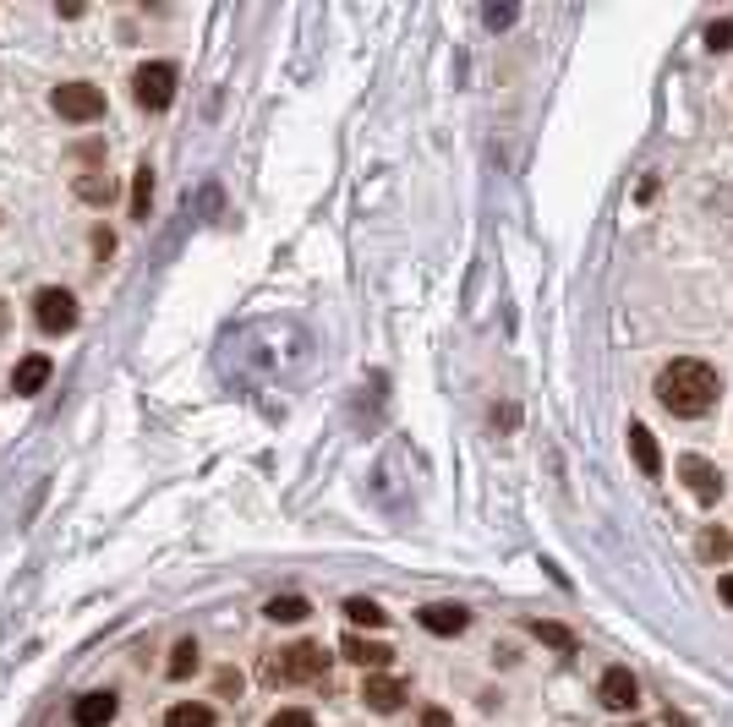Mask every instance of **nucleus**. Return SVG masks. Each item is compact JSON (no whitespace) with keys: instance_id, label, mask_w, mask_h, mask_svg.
I'll return each instance as SVG.
<instances>
[{"instance_id":"nucleus-4","label":"nucleus","mask_w":733,"mask_h":727,"mask_svg":"<svg viewBox=\"0 0 733 727\" xmlns=\"http://www.w3.org/2000/svg\"><path fill=\"white\" fill-rule=\"evenodd\" d=\"M132 93H137V104H143V110H165V104L176 99V66H170V61H148V66H137Z\"/></svg>"},{"instance_id":"nucleus-12","label":"nucleus","mask_w":733,"mask_h":727,"mask_svg":"<svg viewBox=\"0 0 733 727\" xmlns=\"http://www.w3.org/2000/svg\"><path fill=\"white\" fill-rule=\"evenodd\" d=\"M340 651L351 656L356 667H383V662L394 656L389 646H378V640H362V635H345V640H340Z\"/></svg>"},{"instance_id":"nucleus-19","label":"nucleus","mask_w":733,"mask_h":727,"mask_svg":"<svg viewBox=\"0 0 733 727\" xmlns=\"http://www.w3.org/2000/svg\"><path fill=\"white\" fill-rule=\"evenodd\" d=\"M531 635L548 640V646H558V651H575V635H569L564 624H531Z\"/></svg>"},{"instance_id":"nucleus-14","label":"nucleus","mask_w":733,"mask_h":727,"mask_svg":"<svg viewBox=\"0 0 733 727\" xmlns=\"http://www.w3.org/2000/svg\"><path fill=\"white\" fill-rule=\"evenodd\" d=\"M263 613H269L274 624H301V618H307L312 607H307V596H274V602L263 607Z\"/></svg>"},{"instance_id":"nucleus-8","label":"nucleus","mask_w":733,"mask_h":727,"mask_svg":"<svg viewBox=\"0 0 733 727\" xmlns=\"http://www.w3.org/2000/svg\"><path fill=\"white\" fill-rule=\"evenodd\" d=\"M416 618H422L427 635H460V629L471 624V613H465L460 602H433V607H422Z\"/></svg>"},{"instance_id":"nucleus-7","label":"nucleus","mask_w":733,"mask_h":727,"mask_svg":"<svg viewBox=\"0 0 733 727\" xmlns=\"http://www.w3.org/2000/svg\"><path fill=\"white\" fill-rule=\"evenodd\" d=\"M597 700L608 711H630L635 700H641V684H635L630 667H608V673H602V684H597Z\"/></svg>"},{"instance_id":"nucleus-6","label":"nucleus","mask_w":733,"mask_h":727,"mask_svg":"<svg viewBox=\"0 0 733 727\" xmlns=\"http://www.w3.org/2000/svg\"><path fill=\"white\" fill-rule=\"evenodd\" d=\"M679 476L690 482V492H695L701 503H717V498H723V471H717L712 460H701V454H684V460H679Z\"/></svg>"},{"instance_id":"nucleus-2","label":"nucleus","mask_w":733,"mask_h":727,"mask_svg":"<svg viewBox=\"0 0 733 727\" xmlns=\"http://www.w3.org/2000/svg\"><path fill=\"white\" fill-rule=\"evenodd\" d=\"M323 667H329V656L323 646H312V640H301V646L279 651L269 667H263V678L269 684H312V678H323Z\"/></svg>"},{"instance_id":"nucleus-13","label":"nucleus","mask_w":733,"mask_h":727,"mask_svg":"<svg viewBox=\"0 0 733 727\" xmlns=\"http://www.w3.org/2000/svg\"><path fill=\"white\" fill-rule=\"evenodd\" d=\"M630 454H635V465H641L646 476H657V471H662V454H657V438H651V432L641 427V421H635V427H630Z\"/></svg>"},{"instance_id":"nucleus-16","label":"nucleus","mask_w":733,"mask_h":727,"mask_svg":"<svg viewBox=\"0 0 733 727\" xmlns=\"http://www.w3.org/2000/svg\"><path fill=\"white\" fill-rule=\"evenodd\" d=\"M197 656H203V651H197V640H176V651H170V667H165V673H170V678L197 673Z\"/></svg>"},{"instance_id":"nucleus-20","label":"nucleus","mask_w":733,"mask_h":727,"mask_svg":"<svg viewBox=\"0 0 733 727\" xmlns=\"http://www.w3.org/2000/svg\"><path fill=\"white\" fill-rule=\"evenodd\" d=\"M269 727H318L312 722V711H301V706H285V711H274Z\"/></svg>"},{"instance_id":"nucleus-3","label":"nucleus","mask_w":733,"mask_h":727,"mask_svg":"<svg viewBox=\"0 0 733 727\" xmlns=\"http://www.w3.org/2000/svg\"><path fill=\"white\" fill-rule=\"evenodd\" d=\"M33 323L44 328V334H72L77 328V296L61 285H44L39 296H33Z\"/></svg>"},{"instance_id":"nucleus-9","label":"nucleus","mask_w":733,"mask_h":727,"mask_svg":"<svg viewBox=\"0 0 733 727\" xmlns=\"http://www.w3.org/2000/svg\"><path fill=\"white\" fill-rule=\"evenodd\" d=\"M362 700L378 711V717H389V711H400L405 684H400V678H367V684H362Z\"/></svg>"},{"instance_id":"nucleus-1","label":"nucleus","mask_w":733,"mask_h":727,"mask_svg":"<svg viewBox=\"0 0 733 727\" xmlns=\"http://www.w3.org/2000/svg\"><path fill=\"white\" fill-rule=\"evenodd\" d=\"M717 394H723V372L712 367V361H695V356H679L668 361V367L657 372V405L668 410V416H706V410L717 405Z\"/></svg>"},{"instance_id":"nucleus-22","label":"nucleus","mask_w":733,"mask_h":727,"mask_svg":"<svg viewBox=\"0 0 733 727\" xmlns=\"http://www.w3.org/2000/svg\"><path fill=\"white\" fill-rule=\"evenodd\" d=\"M728 547H733V542H728L723 531H706V536H701V558H723Z\"/></svg>"},{"instance_id":"nucleus-5","label":"nucleus","mask_w":733,"mask_h":727,"mask_svg":"<svg viewBox=\"0 0 733 727\" xmlns=\"http://www.w3.org/2000/svg\"><path fill=\"white\" fill-rule=\"evenodd\" d=\"M50 104H55L61 121H99L104 115V93L93 88V82H61Z\"/></svg>"},{"instance_id":"nucleus-17","label":"nucleus","mask_w":733,"mask_h":727,"mask_svg":"<svg viewBox=\"0 0 733 727\" xmlns=\"http://www.w3.org/2000/svg\"><path fill=\"white\" fill-rule=\"evenodd\" d=\"M148 203H154V170L143 164V170L132 175V219H143V214H148Z\"/></svg>"},{"instance_id":"nucleus-18","label":"nucleus","mask_w":733,"mask_h":727,"mask_svg":"<svg viewBox=\"0 0 733 727\" xmlns=\"http://www.w3.org/2000/svg\"><path fill=\"white\" fill-rule=\"evenodd\" d=\"M345 613H351V624H367V629H383V607L378 602H367V596H351V602H345Z\"/></svg>"},{"instance_id":"nucleus-10","label":"nucleus","mask_w":733,"mask_h":727,"mask_svg":"<svg viewBox=\"0 0 733 727\" xmlns=\"http://www.w3.org/2000/svg\"><path fill=\"white\" fill-rule=\"evenodd\" d=\"M110 717H115V695H110V689H93V695H83L72 706V722L77 727H104Z\"/></svg>"},{"instance_id":"nucleus-15","label":"nucleus","mask_w":733,"mask_h":727,"mask_svg":"<svg viewBox=\"0 0 733 727\" xmlns=\"http://www.w3.org/2000/svg\"><path fill=\"white\" fill-rule=\"evenodd\" d=\"M165 727H214V711L197 706V700H181V706L165 717Z\"/></svg>"},{"instance_id":"nucleus-23","label":"nucleus","mask_w":733,"mask_h":727,"mask_svg":"<svg viewBox=\"0 0 733 727\" xmlns=\"http://www.w3.org/2000/svg\"><path fill=\"white\" fill-rule=\"evenodd\" d=\"M422 727H449V711H438V706L422 711Z\"/></svg>"},{"instance_id":"nucleus-11","label":"nucleus","mask_w":733,"mask_h":727,"mask_svg":"<svg viewBox=\"0 0 733 727\" xmlns=\"http://www.w3.org/2000/svg\"><path fill=\"white\" fill-rule=\"evenodd\" d=\"M50 356H22L17 361V372H11V389H17V394H39L44 389V383H50Z\"/></svg>"},{"instance_id":"nucleus-24","label":"nucleus","mask_w":733,"mask_h":727,"mask_svg":"<svg viewBox=\"0 0 733 727\" xmlns=\"http://www.w3.org/2000/svg\"><path fill=\"white\" fill-rule=\"evenodd\" d=\"M717 596H723V602L733 607V574H723V580H717Z\"/></svg>"},{"instance_id":"nucleus-21","label":"nucleus","mask_w":733,"mask_h":727,"mask_svg":"<svg viewBox=\"0 0 733 727\" xmlns=\"http://www.w3.org/2000/svg\"><path fill=\"white\" fill-rule=\"evenodd\" d=\"M706 50H733V22H728V17L706 28Z\"/></svg>"}]
</instances>
